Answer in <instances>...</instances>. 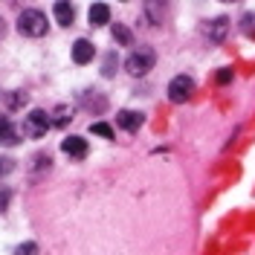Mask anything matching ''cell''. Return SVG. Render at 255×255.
Masks as SVG:
<instances>
[{"instance_id": "10", "label": "cell", "mask_w": 255, "mask_h": 255, "mask_svg": "<svg viewBox=\"0 0 255 255\" xmlns=\"http://www.w3.org/2000/svg\"><path fill=\"white\" fill-rule=\"evenodd\" d=\"M226 35H229V20H226V17H215V20L206 23V38L209 41H223Z\"/></svg>"}, {"instance_id": "18", "label": "cell", "mask_w": 255, "mask_h": 255, "mask_svg": "<svg viewBox=\"0 0 255 255\" xmlns=\"http://www.w3.org/2000/svg\"><path fill=\"white\" fill-rule=\"evenodd\" d=\"M12 255H38V244L35 241H23V244H17L15 253Z\"/></svg>"}, {"instance_id": "11", "label": "cell", "mask_w": 255, "mask_h": 255, "mask_svg": "<svg viewBox=\"0 0 255 255\" xmlns=\"http://www.w3.org/2000/svg\"><path fill=\"white\" fill-rule=\"evenodd\" d=\"M73 113H76L73 105H58V108L52 111V125L55 128H67L70 122H73Z\"/></svg>"}, {"instance_id": "12", "label": "cell", "mask_w": 255, "mask_h": 255, "mask_svg": "<svg viewBox=\"0 0 255 255\" xmlns=\"http://www.w3.org/2000/svg\"><path fill=\"white\" fill-rule=\"evenodd\" d=\"M90 23H93V26L111 23V9H108L105 3H93V6H90Z\"/></svg>"}, {"instance_id": "7", "label": "cell", "mask_w": 255, "mask_h": 255, "mask_svg": "<svg viewBox=\"0 0 255 255\" xmlns=\"http://www.w3.org/2000/svg\"><path fill=\"white\" fill-rule=\"evenodd\" d=\"M52 15H55V20H58V26H73V20H76V9H73L70 0H55Z\"/></svg>"}, {"instance_id": "21", "label": "cell", "mask_w": 255, "mask_h": 255, "mask_svg": "<svg viewBox=\"0 0 255 255\" xmlns=\"http://www.w3.org/2000/svg\"><path fill=\"white\" fill-rule=\"evenodd\" d=\"M6 203H9V194H6V191H0V212H6Z\"/></svg>"}, {"instance_id": "17", "label": "cell", "mask_w": 255, "mask_h": 255, "mask_svg": "<svg viewBox=\"0 0 255 255\" xmlns=\"http://www.w3.org/2000/svg\"><path fill=\"white\" fill-rule=\"evenodd\" d=\"M90 133L105 136V139H113V128L108 125V122H93V125H90Z\"/></svg>"}, {"instance_id": "19", "label": "cell", "mask_w": 255, "mask_h": 255, "mask_svg": "<svg viewBox=\"0 0 255 255\" xmlns=\"http://www.w3.org/2000/svg\"><path fill=\"white\" fill-rule=\"evenodd\" d=\"M12 171H15V159H12V157H3V154H0V180H3L6 174H12Z\"/></svg>"}, {"instance_id": "6", "label": "cell", "mask_w": 255, "mask_h": 255, "mask_svg": "<svg viewBox=\"0 0 255 255\" xmlns=\"http://www.w3.org/2000/svg\"><path fill=\"white\" fill-rule=\"evenodd\" d=\"M73 61L76 64H90L96 58V47H93V41H87V38H79L76 44H73Z\"/></svg>"}, {"instance_id": "4", "label": "cell", "mask_w": 255, "mask_h": 255, "mask_svg": "<svg viewBox=\"0 0 255 255\" xmlns=\"http://www.w3.org/2000/svg\"><path fill=\"white\" fill-rule=\"evenodd\" d=\"M191 93H194V79L191 76H174L168 81V102L183 105V102L191 99Z\"/></svg>"}, {"instance_id": "20", "label": "cell", "mask_w": 255, "mask_h": 255, "mask_svg": "<svg viewBox=\"0 0 255 255\" xmlns=\"http://www.w3.org/2000/svg\"><path fill=\"white\" fill-rule=\"evenodd\" d=\"M215 81H218V84H226V81H232V70H229V67L218 70V73H215Z\"/></svg>"}, {"instance_id": "16", "label": "cell", "mask_w": 255, "mask_h": 255, "mask_svg": "<svg viewBox=\"0 0 255 255\" xmlns=\"http://www.w3.org/2000/svg\"><path fill=\"white\" fill-rule=\"evenodd\" d=\"M241 32L255 38V12H247V15L241 17Z\"/></svg>"}, {"instance_id": "13", "label": "cell", "mask_w": 255, "mask_h": 255, "mask_svg": "<svg viewBox=\"0 0 255 255\" xmlns=\"http://www.w3.org/2000/svg\"><path fill=\"white\" fill-rule=\"evenodd\" d=\"M111 32H113V38H116L119 47H130L133 44V32L128 29L125 23H111Z\"/></svg>"}, {"instance_id": "14", "label": "cell", "mask_w": 255, "mask_h": 255, "mask_svg": "<svg viewBox=\"0 0 255 255\" xmlns=\"http://www.w3.org/2000/svg\"><path fill=\"white\" fill-rule=\"evenodd\" d=\"M116 64H119L116 52H108L105 61H102V76H105V79H113V76H116Z\"/></svg>"}, {"instance_id": "23", "label": "cell", "mask_w": 255, "mask_h": 255, "mask_svg": "<svg viewBox=\"0 0 255 255\" xmlns=\"http://www.w3.org/2000/svg\"><path fill=\"white\" fill-rule=\"evenodd\" d=\"M221 3H238V0H221Z\"/></svg>"}, {"instance_id": "2", "label": "cell", "mask_w": 255, "mask_h": 255, "mask_svg": "<svg viewBox=\"0 0 255 255\" xmlns=\"http://www.w3.org/2000/svg\"><path fill=\"white\" fill-rule=\"evenodd\" d=\"M154 61H157V55H154L151 47H136L125 58V70L133 76V79H142V76H148V70L154 67Z\"/></svg>"}, {"instance_id": "15", "label": "cell", "mask_w": 255, "mask_h": 255, "mask_svg": "<svg viewBox=\"0 0 255 255\" xmlns=\"http://www.w3.org/2000/svg\"><path fill=\"white\" fill-rule=\"evenodd\" d=\"M23 105H26V93L15 90V93H9V96H6V108H9V111H20Z\"/></svg>"}, {"instance_id": "3", "label": "cell", "mask_w": 255, "mask_h": 255, "mask_svg": "<svg viewBox=\"0 0 255 255\" xmlns=\"http://www.w3.org/2000/svg\"><path fill=\"white\" fill-rule=\"evenodd\" d=\"M49 128H52V116L47 111H29L26 113V122H23V133L29 136V139H41L44 133H47Z\"/></svg>"}, {"instance_id": "9", "label": "cell", "mask_w": 255, "mask_h": 255, "mask_svg": "<svg viewBox=\"0 0 255 255\" xmlns=\"http://www.w3.org/2000/svg\"><path fill=\"white\" fill-rule=\"evenodd\" d=\"M17 142H20V133L12 125V119L9 116H0V145H17Z\"/></svg>"}, {"instance_id": "5", "label": "cell", "mask_w": 255, "mask_h": 255, "mask_svg": "<svg viewBox=\"0 0 255 255\" xmlns=\"http://www.w3.org/2000/svg\"><path fill=\"white\" fill-rule=\"evenodd\" d=\"M142 122H145V116L139 111H119V116H116V125L122 130H128V133H136L142 128Z\"/></svg>"}, {"instance_id": "22", "label": "cell", "mask_w": 255, "mask_h": 255, "mask_svg": "<svg viewBox=\"0 0 255 255\" xmlns=\"http://www.w3.org/2000/svg\"><path fill=\"white\" fill-rule=\"evenodd\" d=\"M3 35H6V20L0 17V41H3Z\"/></svg>"}, {"instance_id": "8", "label": "cell", "mask_w": 255, "mask_h": 255, "mask_svg": "<svg viewBox=\"0 0 255 255\" xmlns=\"http://www.w3.org/2000/svg\"><path fill=\"white\" fill-rule=\"evenodd\" d=\"M61 151L67 154V157H73V159L87 157V139H81V136H67V139L61 142Z\"/></svg>"}, {"instance_id": "1", "label": "cell", "mask_w": 255, "mask_h": 255, "mask_svg": "<svg viewBox=\"0 0 255 255\" xmlns=\"http://www.w3.org/2000/svg\"><path fill=\"white\" fill-rule=\"evenodd\" d=\"M17 32L23 35V38H44L49 29L47 23V15L41 12V9H23L20 15H17Z\"/></svg>"}]
</instances>
